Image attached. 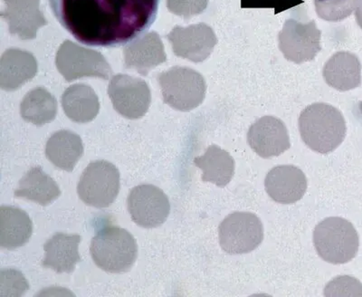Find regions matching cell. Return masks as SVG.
I'll return each mask as SVG.
<instances>
[{
	"label": "cell",
	"mask_w": 362,
	"mask_h": 297,
	"mask_svg": "<svg viewBox=\"0 0 362 297\" xmlns=\"http://www.w3.org/2000/svg\"><path fill=\"white\" fill-rule=\"evenodd\" d=\"M60 24L88 46L115 47L140 37L157 18L160 0H49Z\"/></svg>",
	"instance_id": "cell-1"
},
{
	"label": "cell",
	"mask_w": 362,
	"mask_h": 297,
	"mask_svg": "<svg viewBox=\"0 0 362 297\" xmlns=\"http://www.w3.org/2000/svg\"><path fill=\"white\" fill-rule=\"evenodd\" d=\"M299 130L303 143L316 153H332L342 144L347 127L341 112L327 103H316L300 112Z\"/></svg>",
	"instance_id": "cell-2"
},
{
	"label": "cell",
	"mask_w": 362,
	"mask_h": 297,
	"mask_svg": "<svg viewBox=\"0 0 362 297\" xmlns=\"http://www.w3.org/2000/svg\"><path fill=\"white\" fill-rule=\"evenodd\" d=\"M90 256L93 262L105 272H127L138 256L135 238L124 228L106 227L97 232L90 242Z\"/></svg>",
	"instance_id": "cell-3"
},
{
	"label": "cell",
	"mask_w": 362,
	"mask_h": 297,
	"mask_svg": "<svg viewBox=\"0 0 362 297\" xmlns=\"http://www.w3.org/2000/svg\"><path fill=\"white\" fill-rule=\"evenodd\" d=\"M313 242L317 253L326 262L339 264L354 260L360 247L356 229L339 217L325 219L316 226Z\"/></svg>",
	"instance_id": "cell-4"
},
{
	"label": "cell",
	"mask_w": 362,
	"mask_h": 297,
	"mask_svg": "<svg viewBox=\"0 0 362 297\" xmlns=\"http://www.w3.org/2000/svg\"><path fill=\"white\" fill-rule=\"evenodd\" d=\"M158 81L164 103L177 111H192L202 105L205 99V79L199 72L189 67H173L158 74Z\"/></svg>",
	"instance_id": "cell-5"
},
{
	"label": "cell",
	"mask_w": 362,
	"mask_h": 297,
	"mask_svg": "<svg viewBox=\"0 0 362 297\" xmlns=\"http://www.w3.org/2000/svg\"><path fill=\"white\" fill-rule=\"evenodd\" d=\"M119 173L106 161L90 163L81 176L77 193L85 204L96 209H106L119 194Z\"/></svg>",
	"instance_id": "cell-6"
},
{
	"label": "cell",
	"mask_w": 362,
	"mask_h": 297,
	"mask_svg": "<svg viewBox=\"0 0 362 297\" xmlns=\"http://www.w3.org/2000/svg\"><path fill=\"white\" fill-rule=\"evenodd\" d=\"M219 243L229 255L254 251L264 240L263 224L250 212H235L221 222L218 228Z\"/></svg>",
	"instance_id": "cell-7"
},
{
	"label": "cell",
	"mask_w": 362,
	"mask_h": 297,
	"mask_svg": "<svg viewBox=\"0 0 362 297\" xmlns=\"http://www.w3.org/2000/svg\"><path fill=\"white\" fill-rule=\"evenodd\" d=\"M56 64L58 71L67 82L83 77L107 80L112 74L111 66L99 52L87 50L69 40L61 45Z\"/></svg>",
	"instance_id": "cell-8"
},
{
	"label": "cell",
	"mask_w": 362,
	"mask_h": 297,
	"mask_svg": "<svg viewBox=\"0 0 362 297\" xmlns=\"http://www.w3.org/2000/svg\"><path fill=\"white\" fill-rule=\"evenodd\" d=\"M322 32L315 21L302 22L287 19L279 33V48L291 62L303 64L315 59L321 51Z\"/></svg>",
	"instance_id": "cell-9"
},
{
	"label": "cell",
	"mask_w": 362,
	"mask_h": 297,
	"mask_svg": "<svg viewBox=\"0 0 362 297\" xmlns=\"http://www.w3.org/2000/svg\"><path fill=\"white\" fill-rule=\"evenodd\" d=\"M132 221L141 228L160 227L170 212V200L160 189L151 184L135 187L127 199Z\"/></svg>",
	"instance_id": "cell-10"
},
{
	"label": "cell",
	"mask_w": 362,
	"mask_h": 297,
	"mask_svg": "<svg viewBox=\"0 0 362 297\" xmlns=\"http://www.w3.org/2000/svg\"><path fill=\"white\" fill-rule=\"evenodd\" d=\"M108 95L115 111L132 120L141 118L150 108L151 95L146 82L127 74L112 77Z\"/></svg>",
	"instance_id": "cell-11"
},
{
	"label": "cell",
	"mask_w": 362,
	"mask_h": 297,
	"mask_svg": "<svg viewBox=\"0 0 362 297\" xmlns=\"http://www.w3.org/2000/svg\"><path fill=\"white\" fill-rule=\"evenodd\" d=\"M167 37L177 57L194 63L205 61L218 44L214 30L205 23L174 28Z\"/></svg>",
	"instance_id": "cell-12"
},
{
	"label": "cell",
	"mask_w": 362,
	"mask_h": 297,
	"mask_svg": "<svg viewBox=\"0 0 362 297\" xmlns=\"http://www.w3.org/2000/svg\"><path fill=\"white\" fill-rule=\"evenodd\" d=\"M247 143L255 153L264 159L279 156L291 147L286 124L274 116H264L251 125Z\"/></svg>",
	"instance_id": "cell-13"
},
{
	"label": "cell",
	"mask_w": 362,
	"mask_h": 297,
	"mask_svg": "<svg viewBox=\"0 0 362 297\" xmlns=\"http://www.w3.org/2000/svg\"><path fill=\"white\" fill-rule=\"evenodd\" d=\"M2 17L8 23L9 32L22 40L37 37L38 29L47 25L40 11V0H3Z\"/></svg>",
	"instance_id": "cell-14"
},
{
	"label": "cell",
	"mask_w": 362,
	"mask_h": 297,
	"mask_svg": "<svg viewBox=\"0 0 362 297\" xmlns=\"http://www.w3.org/2000/svg\"><path fill=\"white\" fill-rule=\"evenodd\" d=\"M264 187L272 199L282 204H293L305 194L307 180L299 168L280 165L268 173Z\"/></svg>",
	"instance_id": "cell-15"
},
{
	"label": "cell",
	"mask_w": 362,
	"mask_h": 297,
	"mask_svg": "<svg viewBox=\"0 0 362 297\" xmlns=\"http://www.w3.org/2000/svg\"><path fill=\"white\" fill-rule=\"evenodd\" d=\"M166 60L163 41L156 32L144 35L124 50L125 66L137 71L141 76H147Z\"/></svg>",
	"instance_id": "cell-16"
},
{
	"label": "cell",
	"mask_w": 362,
	"mask_h": 297,
	"mask_svg": "<svg viewBox=\"0 0 362 297\" xmlns=\"http://www.w3.org/2000/svg\"><path fill=\"white\" fill-rule=\"evenodd\" d=\"M79 235L57 233L45 244V257L42 266L58 274H71L81 261Z\"/></svg>",
	"instance_id": "cell-17"
},
{
	"label": "cell",
	"mask_w": 362,
	"mask_h": 297,
	"mask_svg": "<svg viewBox=\"0 0 362 297\" xmlns=\"http://www.w3.org/2000/svg\"><path fill=\"white\" fill-rule=\"evenodd\" d=\"M37 62L27 51L8 50L0 61V86L8 92L15 91L34 78Z\"/></svg>",
	"instance_id": "cell-18"
},
{
	"label": "cell",
	"mask_w": 362,
	"mask_h": 297,
	"mask_svg": "<svg viewBox=\"0 0 362 297\" xmlns=\"http://www.w3.org/2000/svg\"><path fill=\"white\" fill-rule=\"evenodd\" d=\"M322 74L332 88L350 91L361 85V63L351 52H338L326 62Z\"/></svg>",
	"instance_id": "cell-19"
},
{
	"label": "cell",
	"mask_w": 362,
	"mask_h": 297,
	"mask_svg": "<svg viewBox=\"0 0 362 297\" xmlns=\"http://www.w3.org/2000/svg\"><path fill=\"white\" fill-rule=\"evenodd\" d=\"M33 233V223L27 212L11 206L0 208V247L14 250L24 246Z\"/></svg>",
	"instance_id": "cell-20"
},
{
	"label": "cell",
	"mask_w": 362,
	"mask_h": 297,
	"mask_svg": "<svg viewBox=\"0 0 362 297\" xmlns=\"http://www.w3.org/2000/svg\"><path fill=\"white\" fill-rule=\"evenodd\" d=\"M14 195L16 198L48 206L59 198L61 190L56 180L47 175L41 167H33L19 180Z\"/></svg>",
	"instance_id": "cell-21"
},
{
	"label": "cell",
	"mask_w": 362,
	"mask_h": 297,
	"mask_svg": "<svg viewBox=\"0 0 362 297\" xmlns=\"http://www.w3.org/2000/svg\"><path fill=\"white\" fill-rule=\"evenodd\" d=\"M83 154L82 139L73 132L62 130L52 135L45 147L48 161L58 169L73 172Z\"/></svg>",
	"instance_id": "cell-22"
},
{
	"label": "cell",
	"mask_w": 362,
	"mask_h": 297,
	"mask_svg": "<svg viewBox=\"0 0 362 297\" xmlns=\"http://www.w3.org/2000/svg\"><path fill=\"white\" fill-rule=\"evenodd\" d=\"M64 114L74 122L86 124L93 121L99 114L98 96L90 86L86 85L71 86L62 95Z\"/></svg>",
	"instance_id": "cell-23"
},
{
	"label": "cell",
	"mask_w": 362,
	"mask_h": 297,
	"mask_svg": "<svg viewBox=\"0 0 362 297\" xmlns=\"http://www.w3.org/2000/svg\"><path fill=\"white\" fill-rule=\"evenodd\" d=\"M194 163L202 170L204 182L226 187L235 173V161L230 154L216 145H210L205 154L194 159Z\"/></svg>",
	"instance_id": "cell-24"
},
{
	"label": "cell",
	"mask_w": 362,
	"mask_h": 297,
	"mask_svg": "<svg viewBox=\"0 0 362 297\" xmlns=\"http://www.w3.org/2000/svg\"><path fill=\"white\" fill-rule=\"evenodd\" d=\"M21 114L25 121L42 126L54 120L57 102L54 96L43 87L29 92L21 103Z\"/></svg>",
	"instance_id": "cell-25"
},
{
	"label": "cell",
	"mask_w": 362,
	"mask_h": 297,
	"mask_svg": "<svg viewBox=\"0 0 362 297\" xmlns=\"http://www.w3.org/2000/svg\"><path fill=\"white\" fill-rule=\"evenodd\" d=\"M317 15L323 21L339 22L350 17L355 0H315Z\"/></svg>",
	"instance_id": "cell-26"
},
{
	"label": "cell",
	"mask_w": 362,
	"mask_h": 297,
	"mask_svg": "<svg viewBox=\"0 0 362 297\" xmlns=\"http://www.w3.org/2000/svg\"><path fill=\"white\" fill-rule=\"evenodd\" d=\"M27 279L19 271L2 270L0 273V290L1 296H21L28 291Z\"/></svg>",
	"instance_id": "cell-27"
},
{
	"label": "cell",
	"mask_w": 362,
	"mask_h": 297,
	"mask_svg": "<svg viewBox=\"0 0 362 297\" xmlns=\"http://www.w3.org/2000/svg\"><path fill=\"white\" fill-rule=\"evenodd\" d=\"M326 296H362V285L360 281L351 276H339L325 287Z\"/></svg>",
	"instance_id": "cell-28"
},
{
	"label": "cell",
	"mask_w": 362,
	"mask_h": 297,
	"mask_svg": "<svg viewBox=\"0 0 362 297\" xmlns=\"http://www.w3.org/2000/svg\"><path fill=\"white\" fill-rule=\"evenodd\" d=\"M209 1V0H167V6L173 14L187 19L205 11Z\"/></svg>",
	"instance_id": "cell-29"
},
{
	"label": "cell",
	"mask_w": 362,
	"mask_h": 297,
	"mask_svg": "<svg viewBox=\"0 0 362 297\" xmlns=\"http://www.w3.org/2000/svg\"><path fill=\"white\" fill-rule=\"evenodd\" d=\"M302 0H242V8H274L276 13L302 3Z\"/></svg>",
	"instance_id": "cell-30"
},
{
	"label": "cell",
	"mask_w": 362,
	"mask_h": 297,
	"mask_svg": "<svg viewBox=\"0 0 362 297\" xmlns=\"http://www.w3.org/2000/svg\"><path fill=\"white\" fill-rule=\"evenodd\" d=\"M354 11L357 23L362 29V0H355Z\"/></svg>",
	"instance_id": "cell-31"
},
{
	"label": "cell",
	"mask_w": 362,
	"mask_h": 297,
	"mask_svg": "<svg viewBox=\"0 0 362 297\" xmlns=\"http://www.w3.org/2000/svg\"><path fill=\"white\" fill-rule=\"evenodd\" d=\"M358 109H360V111L362 114V101L360 103H358Z\"/></svg>",
	"instance_id": "cell-32"
}]
</instances>
